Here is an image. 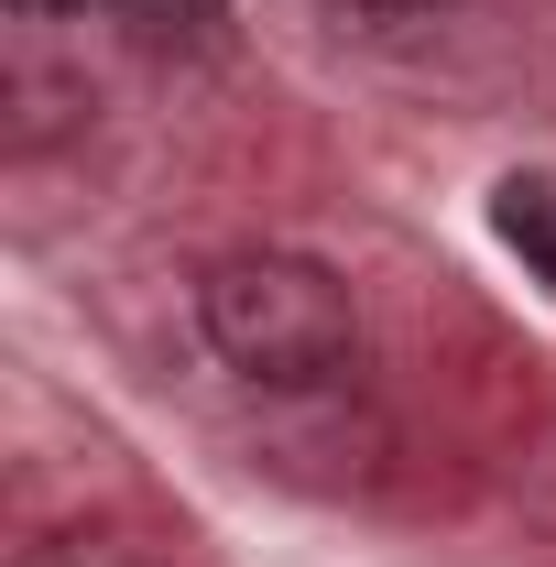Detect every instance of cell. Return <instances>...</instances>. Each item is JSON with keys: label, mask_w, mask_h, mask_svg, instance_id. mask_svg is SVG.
Here are the masks:
<instances>
[{"label": "cell", "mask_w": 556, "mask_h": 567, "mask_svg": "<svg viewBox=\"0 0 556 567\" xmlns=\"http://www.w3.org/2000/svg\"><path fill=\"white\" fill-rule=\"evenodd\" d=\"M360 11H415V0H360Z\"/></svg>", "instance_id": "cell-4"}, {"label": "cell", "mask_w": 556, "mask_h": 567, "mask_svg": "<svg viewBox=\"0 0 556 567\" xmlns=\"http://www.w3.org/2000/svg\"><path fill=\"white\" fill-rule=\"evenodd\" d=\"M491 229L556 284V175H502V186H491Z\"/></svg>", "instance_id": "cell-2"}, {"label": "cell", "mask_w": 556, "mask_h": 567, "mask_svg": "<svg viewBox=\"0 0 556 567\" xmlns=\"http://www.w3.org/2000/svg\"><path fill=\"white\" fill-rule=\"evenodd\" d=\"M197 328H208V350L229 360V371H251V382H328V371H349V350H360L349 284L328 274V262H306V251H229V262H208Z\"/></svg>", "instance_id": "cell-1"}, {"label": "cell", "mask_w": 556, "mask_h": 567, "mask_svg": "<svg viewBox=\"0 0 556 567\" xmlns=\"http://www.w3.org/2000/svg\"><path fill=\"white\" fill-rule=\"evenodd\" d=\"M11 11H87V0H11Z\"/></svg>", "instance_id": "cell-3"}]
</instances>
